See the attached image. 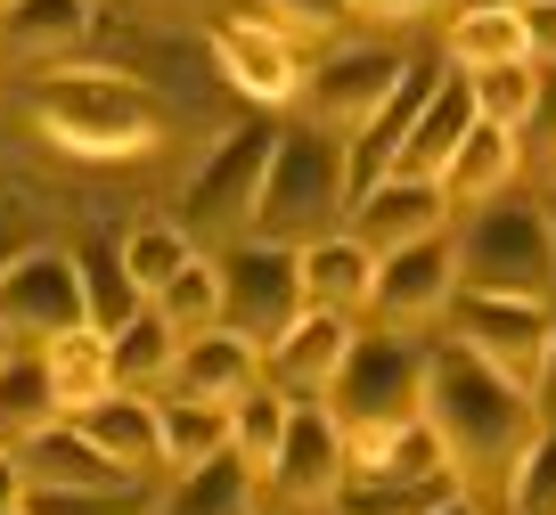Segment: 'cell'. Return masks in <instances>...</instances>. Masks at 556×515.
Masks as SVG:
<instances>
[{"label": "cell", "mask_w": 556, "mask_h": 515, "mask_svg": "<svg viewBox=\"0 0 556 515\" xmlns=\"http://www.w3.org/2000/svg\"><path fill=\"white\" fill-rule=\"evenodd\" d=\"M458 9H500V0H458Z\"/></svg>", "instance_id": "obj_44"}, {"label": "cell", "mask_w": 556, "mask_h": 515, "mask_svg": "<svg viewBox=\"0 0 556 515\" xmlns=\"http://www.w3.org/2000/svg\"><path fill=\"white\" fill-rule=\"evenodd\" d=\"M106 352H115V385H123V393H148V401H156L164 385H173L180 336H173V327L156 319V303H148V311H139L131 327H123V336H106Z\"/></svg>", "instance_id": "obj_27"}, {"label": "cell", "mask_w": 556, "mask_h": 515, "mask_svg": "<svg viewBox=\"0 0 556 515\" xmlns=\"http://www.w3.org/2000/svg\"><path fill=\"white\" fill-rule=\"evenodd\" d=\"M426 426L442 442V466L467 499H507V475L532 450L540 410L523 385L483 368L467 343H434L426 352Z\"/></svg>", "instance_id": "obj_2"}, {"label": "cell", "mask_w": 556, "mask_h": 515, "mask_svg": "<svg viewBox=\"0 0 556 515\" xmlns=\"http://www.w3.org/2000/svg\"><path fill=\"white\" fill-rule=\"evenodd\" d=\"M401 66H409V58H401L393 41H336L328 58H312V66H303V90H295V99H303V115L328 123V131H361V123L393 99Z\"/></svg>", "instance_id": "obj_10"}, {"label": "cell", "mask_w": 556, "mask_h": 515, "mask_svg": "<svg viewBox=\"0 0 556 515\" xmlns=\"http://www.w3.org/2000/svg\"><path fill=\"white\" fill-rule=\"evenodd\" d=\"M516 172H523V131L475 115L467 139L451 148V164H442V197H451V205H483V197L516 189Z\"/></svg>", "instance_id": "obj_21"}, {"label": "cell", "mask_w": 556, "mask_h": 515, "mask_svg": "<svg viewBox=\"0 0 556 515\" xmlns=\"http://www.w3.org/2000/svg\"><path fill=\"white\" fill-rule=\"evenodd\" d=\"M319 515H352V507H319Z\"/></svg>", "instance_id": "obj_46"}, {"label": "cell", "mask_w": 556, "mask_h": 515, "mask_svg": "<svg viewBox=\"0 0 556 515\" xmlns=\"http://www.w3.org/2000/svg\"><path fill=\"white\" fill-rule=\"evenodd\" d=\"M467 90H475V115L483 123H507V131H532L540 123V66L532 58H507V66L467 74Z\"/></svg>", "instance_id": "obj_31"}, {"label": "cell", "mask_w": 556, "mask_h": 515, "mask_svg": "<svg viewBox=\"0 0 556 515\" xmlns=\"http://www.w3.org/2000/svg\"><path fill=\"white\" fill-rule=\"evenodd\" d=\"M516 25H523V58L556 66V0H516Z\"/></svg>", "instance_id": "obj_37"}, {"label": "cell", "mask_w": 556, "mask_h": 515, "mask_svg": "<svg viewBox=\"0 0 556 515\" xmlns=\"http://www.w3.org/2000/svg\"><path fill=\"white\" fill-rule=\"evenodd\" d=\"M344 475H352V450H344V426L328 417V401H287V434H278L262 482H270L287 507L319 515V507H336Z\"/></svg>", "instance_id": "obj_11"}, {"label": "cell", "mask_w": 556, "mask_h": 515, "mask_svg": "<svg viewBox=\"0 0 556 515\" xmlns=\"http://www.w3.org/2000/svg\"><path fill=\"white\" fill-rule=\"evenodd\" d=\"M319 401H328V417L344 426V450H352V466H361L393 426H409V417L426 410V352H417L401 327L352 336L344 368H336V385Z\"/></svg>", "instance_id": "obj_5"}, {"label": "cell", "mask_w": 556, "mask_h": 515, "mask_svg": "<svg viewBox=\"0 0 556 515\" xmlns=\"http://www.w3.org/2000/svg\"><path fill=\"white\" fill-rule=\"evenodd\" d=\"M344 229L368 246V254H393V246L442 238V229H451V197H442V180L384 172V180H368V189L344 205Z\"/></svg>", "instance_id": "obj_14"}, {"label": "cell", "mask_w": 556, "mask_h": 515, "mask_svg": "<svg viewBox=\"0 0 556 515\" xmlns=\"http://www.w3.org/2000/svg\"><path fill=\"white\" fill-rule=\"evenodd\" d=\"M287 41H336L352 25V0H262Z\"/></svg>", "instance_id": "obj_36"}, {"label": "cell", "mask_w": 556, "mask_h": 515, "mask_svg": "<svg viewBox=\"0 0 556 515\" xmlns=\"http://www.w3.org/2000/svg\"><path fill=\"white\" fill-rule=\"evenodd\" d=\"M467 123H475V90H467V74H442V83L426 90V106H417L409 139H401V155H393V172L442 180V164H451V148L467 139Z\"/></svg>", "instance_id": "obj_22"}, {"label": "cell", "mask_w": 556, "mask_h": 515, "mask_svg": "<svg viewBox=\"0 0 556 515\" xmlns=\"http://www.w3.org/2000/svg\"><path fill=\"white\" fill-rule=\"evenodd\" d=\"M352 336H361V319H344V311H295V327L287 336L262 343V385H278L287 401H319L336 385V368H344Z\"/></svg>", "instance_id": "obj_15"}, {"label": "cell", "mask_w": 556, "mask_h": 515, "mask_svg": "<svg viewBox=\"0 0 556 515\" xmlns=\"http://www.w3.org/2000/svg\"><path fill=\"white\" fill-rule=\"evenodd\" d=\"M295 271H303V303H312V311H344V319H361V311H368L377 254H368L352 229H328V238L295 246Z\"/></svg>", "instance_id": "obj_19"}, {"label": "cell", "mask_w": 556, "mask_h": 515, "mask_svg": "<svg viewBox=\"0 0 556 515\" xmlns=\"http://www.w3.org/2000/svg\"><path fill=\"white\" fill-rule=\"evenodd\" d=\"M442 58H451V74H483V66H507V58H523L516 0H500V9H458L451 34H442Z\"/></svg>", "instance_id": "obj_28"}, {"label": "cell", "mask_w": 556, "mask_h": 515, "mask_svg": "<svg viewBox=\"0 0 556 515\" xmlns=\"http://www.w3.org/2000/svg\"><path fill=\"white\" fill-rule=\"evenodd\" d=\"M507 515H556V426L532 434V450L507 475Z\"/></svg>", "instance_id": "obj_34"}, {"label": "cell", "mask_w": 556, "mask_h": 515, "mask_svg": "<svg viewBox=\"0 0 556 515\" xmlns=\"http://www.w3.org/2000/svg\"><path fill=\"white\" fill-rule=\"evenodd\" d=\"M115 254H123V271H131V278H139V294H156V287H164V278H173V271H180V262H189V254H197V246H189V229H180V222H139V229H131V238H123V246H115Z\"/></svg>", "instance_id": "obj_33"}, {"label": "cell", "mask_w": 556, "mask_h": 515, "mask_svg": "<svg viewBox=\"0 0 556 515\" xmlns=\"http://www.w3.org/2000/svg\"><path fill=\"white\" fill-rule=\"evenodd\" d=\"M17 466H25V491H123V466H106L99 450H90V434L74 426V417H58V426H41L34 442H17Z\"/></svg>", "instance_id": "obj_18"}, {"label": "cell", "mask_w": 556, "mask_h": 515, "mask_svg": "<svg viewBox=\"0 0 556 515\" xmlns=\"http://www.w3.org/2000/svg\"><path fill=\"white\" fill-rule=\"evenodd\" d=\"M278 434H287V393H278V385H245V393L229 401V450L262 475L270 450H278Z\"/></svg>", "instance_id": "obj_32"}, {"label": "cell", "mask_w": 556, "mask_h": 515, "mask_svg": "<svg viewBox=\"0 0 556 515\" xmlns=\"http://www.w3.org/2000/svg\"><path fill=\"white\" fill-rule=\"evenodd\" d=\"M83 319V271L66 246H17L0 262V336L9 343H50Z\"/></svg>", "instance_id": "obj_9"}, {"label": "cell", "mask_w": 556, "mask_h": 515, "mask_svg": "<svg viewBox=\"0 0 556 515\" xmlns=\"http://www.w3.org/2000/svg\"><path fill=\"white\" fill-rule=\"evenodd\" d=\"M245 385H262V352L229 327H205V336H180V361H173V385L164 393H189V401H238Z\"/></svg>", "instance_id": "obj_20"}, {"label": "cell", "mask_w": 556, "mask_h": 515, "mask_svg": "<svg viewBox=\"0 0 556 515\" xmlns=\"http://www.w3.org/2000/svg\"><path fill=\"white\" fill-rule=\"evenodd\" d=\"M9 507H25V466H17V450H0V515Z\"/></svg>", "instance_id": "obj_40"}, {"label": "cell", "mask_w": 556, "mask_h": 515, "mask_svg": "<svg viewBox=\"0 0 556 515\" xmlns=\"http://www.w3.org/2000/svg\"><path fill=\"white\" fill-rule=\"evenodd\" d=\"M540 115H556V66H540Z\"/></svg>", "instance_id": "obj_42"}, {"label": "cell", "mask_w": 556, "mask_h": 515, "mask_svg": "<svg viewBox=\"0 0 556 515\" xmlns=\"http://www.w3.org/2000/svg\"><path fill=\"white\" fill-rule=\"evenodd\" d=\"M148 303H156V319L173 327V336H205V327H222V254H189Z\"/></svg>", "instance_id": "obj_30"}, {"label": "cell", "mask_w": 556, "mask_h": 515, "mask_svg": "<svg viewBox=\"0 0 556 515\" xmlns=\"http://www.w3.org/2000/svg\"><path fill=\"white\" fill-rule=\"evenodd\" d=\"M99 34V0H9L0 9V66H58Z\"/></svg>", "instance_id": "obj_16"}, {"label": "cell", "mask_w": 556, "mask_h": 515, "mask_svg": "<svg viewBox=\"0 0 556 515\" xmlns=\"http://www.w3.org/2000/svg\"><path fill=\"white\" fill-rule=\"evenodd\" d=\"M213 66H222V83L238 90V99L254 106H295L303 90V41H287L270 17H222L205 34Z\"/></svg>", "instance_id": "obj_12"}, {"label": "cell", "mask_w": 556, "mask_h": 515, "mask_svg": "<svg viewBox=\"0 0 556 515\" xmlns=\"http://www.w3.org/2000/svg\"><path fill=\"white\" fill-rule=\"evenodd\" d=\"M442 0H352V17L368 25H417V17H434Z\"/></svg>", "instance_id": "obj_38"}, {"label": "cell", "mask_w": 556, "mask_h": 515, "mask_svg": "<svg viewBox=\"0 0 556 515\" xmlns=\"http://www.w3.org/2000/svg\"><path fill=\"white\" fill-rule=\"evenodd\" d=\"M0 9H9V0H0Z\"/></svg>", "instance_id": "obj_48"}, {"label": "cell", "mask_w": 556, "mask_h": 515, "mask_svg": "<svg viewBox=\"0 0 556 515\" xmlns=\"http://www.w3.org/2000/svg\"><path fill=\"white\" fill-rule=\"evenodd\" d=\"M548 222H556V213H548Z\"/></svg>", "instance_id": "obj_49"}, {"label": "cell", "mask_w": 556, "mask_h": 515, "mask_svg": "<svg viewBox=\"0 0 556 515\" xmlns=\"http://www.w3.org/2000/svg\"><path fill=\"white\" fill-rule=\"evenodd\" d=\"M254 491H262V475L238 450H222L205 466H180V482L156 499V515H254Z\"/></svg>", "instance_id": "obj_24"}, {"label": "cell", "mask_w": 556, "mask_h": 515, "mask_svg": "<svg viewBox=\"0 0 556 515\" xmlns=\"http://www.w3.org/2000/svg\"><path fill=\"white\" fill-rule=\"evenodd\" d=\"M352 205V172H344V131L328 123H303V131H278L270 139V172H262V197H254V229L245 238H270V246H312L344 222Z\"/></svg>", "instance_id": "obj_4"}, {"label": "cell", "mask_w": 556, "mask_h": 515, "mask_svg": "<svg viewBox=\"0 0 556 515\" xmlns=\"http://www.w3.org/2000/svg\"><path fill=\"white\" fill-rule=\"evenodd\" d=\"M74 271H83V319L99 327V336H123V327L148 311V294H139V278L123 271L115 246H83V254H74Z\"/></svg>", "instance_id": "obj_29"}, {"label": "cell", "mask_w": 556, "mask_h": 515, "mask_svg": "<svg viewBox=\"0 0 556 515\" xmlns=\"http://www.w3.org/2000/svg\"><path fill=\"white\" fill-rule=\"evenodd\" d=\"M9 515H25V507H9Z\"/></svg>", "instance_id": "obj_47"}, {"label": "cell", "mask_w": 556, "mask_h": 515, "mask_svg": "<svg viewBox=\"0 0 556 515\" xmlns=\"http://www.w3.org/2000/svg\"><path fill=\"white\" fill-rule=\"evenodd\" d=\"M303 311V271H295V246H270V238H238L222 254V327L245 336L262 352L270 336H287Z\"/></svg>", "instance_id": "obj_7"}, {"label": "cell", "mask_w": 556, "mask_h": 515, "mask_svg": "<svg viewBox=\"0 0 556 515\" xmlns=\"http://www.w3.org/2000/svg\"><path fill=\"white\" fill-rule=\"evenodd\" d=\"M156 450L164 466H205L229 450V410L222 401H189V393H156Z\"/></svg>", "instance_id": "obj_26"}, {"label": "cell", "mask_w": 556, "mask_h": 515, "mask_svg": "<svg viewBox=\"0 0 556 515\" xmlns=\"http://www.w3.org/2000/svg\"><path fill=\"white\" fill-rule=\"evenodd\" d=\"M74 426L90 434V450H99L106 466H123L131 482H156L164 475V450H156V401L148 393H99L90 410H74Z\"/></svg>", "instance_id": "obj_17"}, {"label": "cell", "mask_w": 556, "mask_h": 515, "mask_svg": "<svg viewBox=\"0 0 556 515\" xmlns=\"http://www.w3.org/2000/svg\"><path fill=\"white\" fill-rule=\"evenodd\" d=\"M442 319H451V343H467L483 368H500L507 385H523V393H532V368H540V352H548V336H556V311H548V303L458 287Z\"/></svg>", "instance_id": "obj_8"}, {"label": "cell", "mask_w": 556, "mask_h": 515, "mask_svg": "<svg viewBox=\"0 0 556 515\" xmlns=\"http://www.w3.org/2000/svg\"><path fill=\"white\" fill-rule=\"evenodd\" d=\"M9 106L25 115V131L41 148L74 155V164H139L173 131V106L139 74H115V66H25Z\"/></svg>", "instance_id": "obj_1"}, {"label": "cell", "mask_w": 556, "mask_h": 515, "mask_svg": "<svg viewBox=\"0 0 556 515\" xmlns=\"http://www.w3.org/2000/svg\"><path fill=\"white\" fill-rule=\"evenodd\" d=\"M9 254H17V238H9V229H0V262H9Z\"/></svg>", "instance_id": "obj_43"}, {"label": "cell", "mask_w": 556, "mask_h": 515, "mask_svg": "<svg viewBox=\"0 0 556 515\" xmlns=\"http://www.w3.org/2000/svg\"><path fill=\"white\" fill-rule=\"evenodd\" d=\"M25 515H148V482H123V491H25Z\"/></svg>", "instance_id": "obj_35"}, {"label": "cell", "mask_w": 556, "mask_h": 515, "mask_svg": "<svg viewBox=\"0 0 556 515\" xmlns=\"http://www.w3.org/2000/svg\"><path fill=\"white\" fill-rule=\"evenodd\" d=\"M426 515H483V499H467V491H442Z\"/></svg>", "instance_id": "obj_41"}, {"label": "cell", "mask_w": 556, "mask_h": 515, "mask_svg": "<svg viewBox=\"0 0 556 515\" xmlns=\"http://www.w3.org/2000/svg\"><path fill=\"white\" fill-rule=\"evenodd\" d=\"M451 271L475 294H523V303H556V222L540 197H483L467 222L451 229Z\"/></svg>", "instance_id": "obj_3"}, {"label": "cell", "mask_w": 556, "mask_h": 515, "mask_svg": "<svg viewBox=\"0 0 556 515\" xmlns=\"http://www.w3.org/2000/svg\"><path fill=\"white\" fill-rule=\"evenodd\" d=\"M41 352V368H50V393H58V410H90L99 393H115V352H106V336L99 327H66V336H50V343H34Z\"/></svg>", "instance_id": "obj_23"}, {"label": "cell", "mask_w": 556, "mask_h": 515, "mask_svg": "<svg viewBox=\"0 0 556 515\" xmlns=\"http://www.w3.org/2000/svg\"><path fill=\"white\" fill-rule=\"evenodd\" d=\"M451 294H458V271H451V229H442V238H417V246L377 254L368 311H377L384 327H401V336H417V327H434L442 311H451Z\"/></svg>", "instance_id": "obj_13"}, {"label": "cell", "mask_w": 556, "mask_h": 515, "mask_svg": "<svg viewBox=\"0 0 556 515\" xmlns=\"http://www.w3.org/2000/svg\"><path fill=\"white\" fill-rule=\"evenodd\" d=\"M58 393H50V368H41V352L34 343H17L9 361H0V450H17V442H34L41 426H58Z\"/></svg>", "instance_id": "obj_25"}, {"label": "cell", "mask_w": 556, "mask_h": 515, "mask_svg": "<svg viewBox=\"0 0 556 515\" xmlns=\"http://www.w3.org/2000/svg\"><path fill=\"white\" fill-rule=\"evenodd\" d=\"M9 352H17V343H9V336H0V361H9Z\"/></svg>", "instance_id": "obj_45"}, {"label": "cell", "mask_w": 556, "mask_h": 515, "mask_svg": "<svg viewBox=\"0 0 556 515\" xmlns=\"http://www.w3.org/2000/svg\"><path fill=\"white\" fill-rule=\"evenodd\" d=\"M270 139L262 123L245 131H222L213 155L189 172V189H180V229H189L197 254H229V246L254 229V197H262V172H270Z\"/></svg>", "instance_id": "obj_6"}, {"label": "cell", "mask_w": 556, "mask_h": 515, "mask_svg": "<svg viewBox=\"0 0 556 515\" xmlns=\"http://www.w3.org/2000/svg\"><path fill=\"white\" fill-rule=\"evenodd\" d=\"M532 410H540V426H556V336H548V352H540V368H532Z\"/></svg>", "instance_id": "obj_39"}]
</instances>
